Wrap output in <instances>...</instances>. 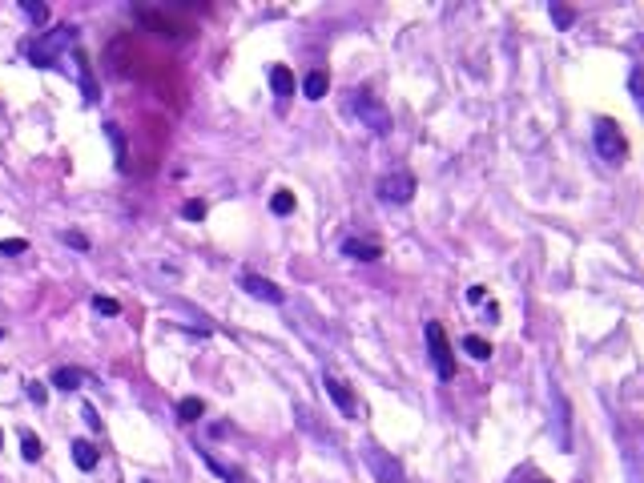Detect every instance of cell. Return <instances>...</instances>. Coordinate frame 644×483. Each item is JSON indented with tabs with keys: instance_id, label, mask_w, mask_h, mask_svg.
I'll return each instance as SVG.
<instances>
[{
	"instance_id": "obj_17",
	"label": "cell",
	"mask_w": 644,
	"mask_h": 483,
	"mask_svg": "<svg viewBox=\"0 0 644 483\" xmlns=\"http://www.w3.org/2000/svg\"><path fill=\"white\" fill-rule=\"evenodd\" d=\"M463 350H467L471 359H492V343H487V338H479V335H467L463 338Z\"/></svg>"
},
{
	"instance_id": "obj_27",
	"label": "cell",
	"mask_w": 644,
	"mask_h": 483,
	"mask_svg": "<svg viewBox=\"0 0 644 483\" xmlns=\"http://www.w3.org/2000/svg\"><path fill=\"white\" fill-rule=\"evenodd\" d=\"M65 242H69V246H73V250H81V254H85V250H89V238L81 234V230H69V234H65Z\"/></svg>"
},
{
	"instance_id": "obj_16",
	"label": "cell",
	"mask_w": 644,
	"mask_h": 483,
	"mask_svg": "<svg viewBox=\"0 0 644 483\" xmlns=\"http://www.w3.org/2000/svg\"><path fill=\"white\" fill-rule=\"evenodd\" d=\"M201 415H206V403H201V399H182V403H177V419L182 423H194V419H201Z\"/></svg>"
},
{
	"instance_id": "obj_21",
	"label": "cell",
	"mask_w": 644,
	"mask_h": 483,
	"mask_svg": "<svg viewBox=\"0 0 644 483\" xmlns=\"http://www.w3.org/2000/svg\"><path fill=\"white\" fill-rule=\"evenodd\" d=\"M548 13H552L556 28H572V21H576V13H572L568 4H548Z\"/></svg>"
},
{
	"instance_id": "obj_26",
	"label": "cell",
	"mask_w": 644,
	"mask_h": 483,
	"mask_svg": "<svg viewBox=\"0 0 644 483\" xmlns=\"http://www.w3.org/2000/svg\"><path fill=\"white\" fill-rule=\"evenodd\" d=\"M25 238H4V242H0V254H25Z\"/></svg>"
},
{
	"instance_id": "obj_15",
	"label": "cell",
	"mask_w": 644,
	"mask_h": 483,
	"mask_svg": "<svg viewBox=\"0 0 644 483\" xmlns=\"http://www.w3.org/2000/svg\"><path fill=\"white\" fill-rule=\"evenodd\" d=\"M52 387H57V391H77V387H81V371L57 367V371H52Z\"/></svg>"
},
{
	"instance_id": "obj_23",
	"label": "cell",
	"mask_w": 644,
	"mask_h": 483,
	"mask_svg": "<svg viewBox=\"0 0 644 483\" xmlns=\"http://www.w3.org/2000/svg\"><path fill=\"white\" fill-rule=\"evenodd\" d=\"M21 455H25L28 463H33V459H40V439H37V435H28V431L21 435Z\"/></svg>"
},
{
	"instance_id": "obj_3",
	"label": "cell",
	"mask_w": 644,
	"mask_h": 483,
	"mask_svg": "<svg viewBox=\"0 0 644 483\" xmlns=\"http://www.w3.org/2000/svg\"><path fill=\"white\" fill-rule=\"evenodd\" d=\"M592 137H596V153H600L604 161H620V157H624V133H620V125L612 121V117H596Z\"/></svg>"
},
{
	"instance_id": "obj_9",
	"label": "cell",
	"mask_w": 644,
	"mask_h": 483,
	"mask_svg": "<svg viewBox=\"0 0 644 483\" xmlns=\"http://www.w3.org/2000/svg\"><path fill=\"white\" fill-rule=\"evenodd\" d=\"M343 254H347V258H359V262H379V258H383V246H379V242L347 238V242H343Z\"/></svg>"
},
{
	"instance_id": "obj_14",
	"label": "cell",
	"mask_w": 644,
	"mask_h": 483,
	"mask_svg": "<svg viewBox=\"0 0 644 483\" xmlns=\"http://www.w3.org/2000/svg\"><path fill=\"white\" fill-rule=\"evenodd\" d=\"M73 61H77V69H81V89H85V101H97V85H93V73H89V57L77 49Z\"/></svg>"
},
{
	"instance_id": "obj_13",
	"label": "cell",
	"mask_w": 644,
	"mask_h": 483,
	"mask_svg": "<svg viewBox=\"0 0 644 483\" xmlns=\"http://www.w3.org/2000/svg\"><path fill=\"white\" fill-rule=\"evenodd\" d=\"M198 455L206 459V463H210V471H213V475H218V479H230V483H246V475H242V471H234V467H226V463H218V459H213L210 451H206V447H198Z\"/></svg>"
},
{
	"instance_id": "obj_30",
	"label": "cell",
	"mask_w": 644,
	"mask_h": 483,
	"mask_svg": "<svg viewBox=\"0 0 644 483\" xmlns=\"http://www.w3.org/2000/svg\"><path fill=\"white\" fill-rule=\"evenodd\" d=\"M0 338H4V326H0Z\"/></svg>"
},
{
	"instance_id": "obj_18",
	"label": "cell",
	"mask_w": 644,
	"mask_h": 483,
	"mask_svg": "<svg viewBox=\"0 0 644 483\" xmlns=\"http://www.w3.org/2000/svg\"><path fill=\"white\" fill-rule=\"evenodd\" d=\"M556 411H560V447L568 451V447H572V427H568V403H564L560 391H556Z\"/></svg>"
},
{
	"instance_id": "obj_1",
	"label": "cell",
	"mask_w": 644,
	"mask_h": 483,
	"mask_svg": "<svg viewBox=\"0 0 644 483\" xmlns=\"http://www.w3.org/2000/svg\"><path fill=\"white\" fill-rule=\"evenodd\" d=\"M343 109H347L350 117H359L374 133H391V113H387L371 93H347V97H343Z\"/></svg>"
},
{
	"instance_id": "obj_19",
	"label": "cell",
	"mask_w": 644,
	"mask_h": 483,
	"mask_svg": "<svg viewBox=\"0 0 644 483\" xmlns=\"http://www.w3.org/2000/svg\"><path fill=\"white\" fill-rule=\"evenodd\" d=\"M270 210L278 213V218H286V213H294V194H290V189H274V198H270Z\"/></svg>"
},
{
	"instance_id": "obj_4",
	"label": "cell",
	"mask_w": 644,
	"mask_h": 483,
	"mask_svg": "<svg viewBox=\"0 0 644 483\" xmlns=\"http://www.w3.org/2000/svg\"><path fill=\"white\" fill-rule=\"evenodd\" d=\"M69 40H73V28H52L49 37H40L33 49H28V61L40 65V69H49V65H57V52L69 49Z\"/></svg>"
},
{
	"instance_id": "obj_28",
	"label": "cell",
	"mask_w": 644,
	"mask_h": 483,
	"mask_svg": "<svg viewBox=\"0 0 644 483\" xmlns=\"http://www.w3.org/2000/svg\"><path fill=\"white\" fill-rule=\"evenodd\" d=\"M511 483H544V479H540V475L532 471V463H528V467H523V471H520V475H516Z\"/></svg>"
},
{
	"instance_id": "obj_6",
	"label": "cell",
	"mask_w": 644,
	"mask_h": 483,
	"mask_svg": "<svg viewBox=\"0 0 644 483\" xmlns=\"http://www.w3.org/2000/svg\"><path fill=\"white\" fill-rule=\"evenodd\" d=\"M379 198L391 201V206H407V201L415 198V177H411L407 170H399V174H387L383 182H379Z\"/></svg>"
},
{
	"instance_id": "obj_24",
	"label": "cell",
	"mask_w": 644,
	"mask_h": 483,
	"mask_svg": "<svg viewBox=\"0 0 644 483\" xmlns=\"http://www.w3.org/2000/svg\"><path fill=\"white\" fill-rule=\"evenodd\" d=\"M182 218H186V222H201V218H206V201H186V206H182Z\"/></svg>"
},
{
	"instance_id": "obj_12",
	"label": "cell",
	"mask_w": 644,
	"mask_h": 483,
	"mask_svg": "<svg viewBox=\"0 0 644 483\" xmlns=\"http://www.w3.org/2000/svg\"><path fill=\"white\" fill-rule=\"evenodd\" d=\"M270 89H274V97H290V93H294V73H290L286 65H274L270 69Z\"/></svg>"
},
{
	"instance_id": "obj_31",
	"label": "cell",
	"mask_w": 644,
	"mask_h": 483,
	"mask_svg": "<svg viewBox=\"0 0 644 483\" xmlns=\"http://www.w3.org/2000/svg\"><path fill=\"white\" fill-rule=\"evenodd\" d=\"M141 483H153V479H141Z\"/></svg>"
},
{
	"instance_id": "obj_22",
	"label": "cell",
	"mask_w": 644,
	"mask_h": 483,
	"mask_svg": "<svg viewBox=\"0 0 644 483\" xmlns=\"http://www.w3.org/2000/svg\"><path fill=\"white\" fill-rule=\"evenodd\" d=\"M21 9H25V13L37 21V25H45V21H49V4H40V0H21Z\"/></svg>"
},
{
	"instance_id": "obj_25",
	"label": "cell",
	"mask_w": 644,
	"mask_h": 483,
	"mask_svg": "<svg viewBox=\"0 0 644 483\" xmlns=\"http://www.w3.org/2000/svg\"><path fill=\"white\" fill-rule=\"evenodd\" d=\"M28 399H33V403H37V407H45V399H49V387H45V383H37V379H33V383H28Z\"/></svg>"
},
{
	"instance_id": "obj_7",
	"label": "cell",
	"mask_w": 644,
	"mask_h": 483,
	"mask_svg": "<svg viewBox=\"0 0 644 483\" xmlns=\"http://www.w3.org/2000/svg\"><path fill=\"white\" fill-rule=\"evenodd\" d=\"M322 387H326V395L335 399V407L347 415V419H355L359 415V399H355V391H350L343 379H335V374H322Z\"/></svg>"
},
{
	"instance_id": "obj_2",
	"label": "cell",
	"mask_w": 644,
	"mask_h": 483,
	"mask_svg": "<svg viewBox=\"0 0 644 483\" xmlns=\"http://www.w3.org/2000/svg\"><path fill=\"white\" fill-rule=\"evenodd\" d=\"M427 355L435 362V374L439 379H455V355H451V343H447L443 322H427Z\"/></svg>"
},
{
	"instance_id": "obj_20",
	"label": "cell",
	"mask_w": 644,
	"mask_h": 483,
	"mask_svg": "<svg viewBox=\"0 0 644 483\" xmlns=\"http://www.w3.org/2000/svg\"><path fill=\"white\" fill-rule=\"evenodd\" d=\"M93 310H97V314H105V318H117V314H121V302H117V298L97 294V298H93Z\"/></svg>"
},
{
	"instance_id": "obj_11",
	"label": "cell",
	"mask_w": 644,
	"mask_h": 483,
	"mask_svg": "<svg viewBox=\"0 0 644 483\" xmlns=\"http://www.w3.org/2000/svg\"><path fill=\"white\" fill-rule=\"evenodd\" d=\"M326 85H331V81H326V73H322V69H314V73L302 77V97H306V101H322V97H326Z\"/></svg>"
},
{
	"instance_id": "obj_8",
	"label": "cell",
	"mask_w": 644,
	"mask_h": 483,
	"mask_svg": "<svg viewBox=\"0 0 644 483\" xmlns=\"http://www.w3.org/2000/svg\"><path fill=\"white\" fill-rule=\"evenodd\" d=\"M367 459H371L374 479H379V483H407V475H403V467H399V459H391L387 451L371 447V451H367Z\"/></svg>"
},
{
	"instance_id": "obj_10",
	"label": "cell",
	"mask_w": 644,
	"mask_h": 483,
	"mask_svg": "<svg viewBox=\"0 0 644 483\" xmlns=\"http://www.w3.org/2000/svg\"><path fill=\"white\" fill-rule=\"evenodd\" d=\"M73 459H77V467L81 471H97V463H101L97 447L89 443V439H73Z\"/></svg>"
},
{
	"instance_id": "obj_29",
	"label": "cell",
	"mask_w": 644,
	"mask_h": 483,
	"mask_svg": "<svg viewBox=\"0 0 644 483\" xmlns=\"http://www.w3.org/2000/svg\"><path fill=\"white\" fill-rule=\"evenodd\" d=\"M628 81H632V85H628V89H632V97L640 101V73H632V77H628Z\"/></svg>"
},
{
	"instance_id": "obj_5",
	"label": "cell",
	"mask_w": 644,
	"mask_h": 483,
	"mask_svg": "<svg viewBox=\"0 0 644 483\" xmlns=\"http://www.w3.org/2000/svg\"><path fill=\"white\" fill-rule=\"evenodd\" d=\"M238 286H242L250 298L270 302V306H282V302H286V290H282V286L270 282V278H262V274H254V270H242V274H238Z\"/></svg>"
}]
</instances>
